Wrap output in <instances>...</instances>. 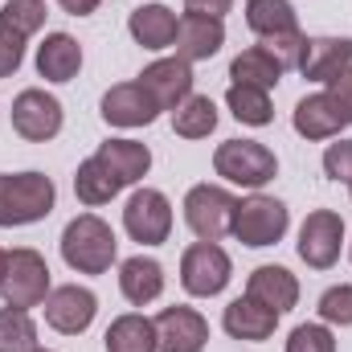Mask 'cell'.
<instances>
[{"instance_id":"cell-1","label":"cell","mask_w":352,"mask_h":352,"mask_svg":"<svg viewBox=\"0 0 352 352\" xmlns=\"http://www.w3.org/2000/svg\"><path fill=\"white\" fill-rule=\"evenodd\" d=\"M62 258L78 274H107L119 258V238L98 213H78L62 230Z\"/></svg>"},{"instance_id":"cell-2","label":"cell","mask_w":352,"mask_h":352,"mask_svg":"<svg viewBox=\"0 0 352 352\" xmlns=\"http://www.w3.org/2000/svg\"><path fill=\"white\" fill-rule=\"evenodd\" d=\"M54 201L58 188L45 173H0V230L45 221Z\"/></svg>"},{"instance_id":"cell-3","label":"cell","mask_w":352,"mask_h":352,"mask_svg":"<svg viewBox=\"0 0 352 352\" xmlns=\"http://www.w3.org/2000/svg\"><path fill=\"white\" fill-rule=\"evenodd\" d=\"M213 173L221 176L226 184H238V188L258 192V188H266L278 176V160H274V152L266 144H258V140H226L213 152Z\"/></svg>"},{"instance_id":"cell-4","label":"cell","mask_w":352,"mask_h":352,"mask_svg":"<svg viewBox=\"0 0 352 352\" xmlns=\"http://www.w3.org/2000/svg\"><path fill=\"white\" fill-rule=\"evenodd\" d=\"M287 230H291V209H287L278 197H266V192H254V197L238 201L234 226H230V234H234L242 246H250V250L278 246Z\"/></svg>"},{"instance_id":"cell-5","label":"cell","mask_w":352,"mask_h":352,"mask_svg":"<svg viewBox=\"0 0 352 352\" xmlns=\"http://www.w3.org/2000/svg\"><path fill=\"white\" fill-rule=\"evenodd\" d=\"M238 197L221 184H192L184 192V226L197 234V242H221L234 226Z\"/></svg>"},{"instance_id":"cell-6","label":"cell","mask_w":352,"mask_h":352,"mask_svg":"<svg viewBox=\"0 0 352 352\" xmlns=\"http://www.w3.org/2000/svg\"><path fill=\"white\" fill-rule=\"evenodd\" d=\"M234 278V263L217 242H192L180 254V287L192 299H213L230 287Z\"/></svg>"},{"instance_id":"cell-7","label":"cell","mask_w":352,"mask_h":352,"mask_svg":"<svg viewBox=\"0 0 352 352\" xmlns=\"http://www.w3.org/2000/svg\"><path fill=\"white\" fill-rule=\"evenodd\" d=\"M50 266L37 250L21 246V250H8V266H4V283H0V295L8 307H41L45 295H50Z\"/></svg>"},{"instance_id":"cell-8","label":"cell","mask_w":352,"mask_h":352,"mask_svg":"<svg viewBox=\"0 0 352 352\" xmlns=\"http://www.w3.org/2000/svg\"><path fill=\"white\" fill-rule=\"evenodd\" d=\"M123 230L140 246H160L173 234V201L160 188H135L127 209H123Z\"/></svg>"},{"instance_id":"cell-9","label":"cell","mask_w":352,"mask_h":352,"mask_svg":"<svg viewBox=\"0 0 352 352\" xmlns=\"http://www.w3.org/2000/svg\"><path fill=\"white\" fill-rule=\"evenodd\" d=\"M66 123L62 102L41 87H29L12 98V131L29 144H50Z\"/></svg>"},{"instance_id":"cell-10","label":"cell","mask_w":352,"mask_h":352,"mask_svg":"<svg viewBox=\"0 0 352 352\" xmlns=\"http://www.w3.org/2000/svg\"><path fill=\"white\" fill-rule=\"evenodd\" d=\"M344 246V217L336 209H311L299 226V258L311 270H328Z\"/></svg>"},{"instance_id":"cell-11","label":"cell","mask_w":352,"mask_h":352,"mask_svg":"<svg viewBox=\"0 0 352 352\" xmlns=\"http://www.w3.org/2000/svg\"><path fill=\"white\" fill-rule=\"evenodd\" d=\"M45 311V324L62 336H82L94 316H98V295L90 287H78V283H66V287H54L41 303Z\"/></svg>"},{"instance_id":"cell-12","label":"cell","mask_w":352,"mask_h":352,"mask_svg":"<svg viewBox=\"0 0 352 352\" xmlns=\"http://www.w3.org/2000/svg\"><path fill=\"white\" fill-rule=\"evenodd\" d=\"M349 66H352V37H303V50H299L295 70L307 82H324L328 87Z\"/></svg>"},{"instance_id":"cell-13","label":"cell","mask_w":352,"mask_h":352,"mask_svg":"<svg viewBox=\"0 0 352 352\" xmlns=\"http://www.w3.org/2000/svg\"><path fill=\"white\" fill-rule=\"evenodd\" d=\"M135 82L156 98L160 111H176V107L192 94V62H184V58H176V54L173 58H156L152 66H144V74H140Z\"/></svg>"},{"instance_id":"cell-14","label":"cell","mask_w":352,"mask_h":352,"mask_svg":"<svg viewBox=\"0 0 352 352\" xmlns=\"http://www.w3.org/2000/svg\"><path fill=\"white\" fill-rule=\"evenodd\" d=\"M156 340H160V352H201L209 344V324L197 307H164L156 316Z\"/></svg>"},{"instance_id":"cell-15","label":"cell","mask_w":352,"mask_h":352,"mask_svg":"<svg viewBox=\"0 0 352 352\" xmlns=\"http://www.w3.org/2000/svg\"><path fill=\"white\" fill-rule=\"evenodd\" d=\"M156 115H160L156 98L140 87V82H119V87H111L102 94V119L111 127H123V131L148 127V123H156Z\"/></svg>"},{"instance_id":"cell-16","label":"cell","mask_w":352,"mask_h":352,"mask_svg":"<svg viewBox=\"0 0 352 352\" xmlns=\"http://www.w3.org/2000/svg\"><path fill=\"white\" fill-rule=\"evenodd\" d=\"M173 45H176V58H184V62H209V58L221 54V45H226V21L184 12L180 25H176Z\"/></svg>"},{"instance_id":"cell-17","label":"cell","mask_w":352,"mask_h":352,"mask_svg":"<svg viewBox=\"0 0 352 352\" xmlns=\"http://www.w3.org/2000/svg\"><path fill=\"white\" fill-rule=\"evenodd\" d=\"M221 328H226L234 340L258 344V340H270V336H274V328H278V311L263 307V303H258V299H250V295H238L234 303H226Z\"/></svg>"},{"instance_id":"cell-18","label":"cell","mask_w":352,"mask_h":352,"mask_svg":"<svg viewBox=\"0 0 352 352\" xmlns=\"http://www.w3.org/2000/svg\"><path fill=\"white\" fill-rule=\"evenodd\" d=\"M119 291L131 307H148L164 295V266L148 254H135V258H123L119 263Z\"/></svg>"},{"instance_id":"cell-19","label":"cell","mask_w":352,"mask_h":352,"mask_svg":"<svg viewBox=\"0 0 352 352\" xmlns=\"http://www.w3.org/2000/svg\"><path fill=\"white\" fill-rule=\"evenodd\" d=\"M246 295L258 299L270 311L287 316V311L299 303V278H295L287 266H258V270H250V278H246Z\"/></svg>"},{"instance_id":"cell-20","label":"cell","mask_w":352,"mask_h":352,"mask_svg":"<svg viewBox=\"0 0 352 352\" xmlns=\"http://www.w3.org/2000/svg\"><path fill=\"white\" fill-rule=\"evenodd\" d=\"M98 160H102V168L119 180V188H127V184H140L148 168H152V152H148V144H140V140H107V144H98V152H94Z\"/></svg>"},{"instance_id":"cell-21","label":"cell","mask_w":352,"mask_h":352,"mask_svg":"<svg viewBox=\"0 0 352 352\" xmlns=\"http://www.w3.org/2000/svg\"><path fill=\"white\" fill-rule=\"evenodd\" d=\"M82 70V45L70 33H45L37 45V74L45 82H74Z\"/></svg>"},{"instance_id":"cell-22","label":"cell","mask_w":352,"mask_h":352,"mask_svg":"<svg viewBox=\"0 0 352 352\" xmlns=\"http://www.w3.org/2000/svg\"><path fill=\"white\" fill-rule=\"evenodd\" d=\"M291 127L303 135V140H336L344 131V119L340 111L332 107V98L320 90V94H303L291 111Z\"/></svg>"},{"instance_id":"cell-23","label":"cell","mask_w":352,"mask_h":352,"mask_svg":"<svg viewBox=\"0 0 352 352\" xmlns=\"http://www.w3.org/2000/svg\"><path fill=\"white\" fill-rule=\"evenodd\" d=\"M176 25H180V16H176L168 4H140V8L127 16V33L135 37V45H144V50H152V54H160V50L173 45Z\"/></svg>"},{"instance_id":"cell-24","label":"cell","mask_w":352,"mask_h":352,"mask_svg":"<svg viewBox=\"0 0 352 352\" xmlns=\"http://www.w3.org/2000/svg\"><path fill=\"white\" fill-rule=\"evenodd\" d=\"M102 344H107V352H160L156 320H148V316H140V311H127V316L111 320Z\"/></svg>"},{"instance_id":"cell-25","label":"cell","mask_w":352,"mask_h":352,"mask_svg":"<svg viewBox=\"0 0 352 352\" xmlns=\"http://www.w3.org/2000/svg\"><path fill=\"white\" fill-rule=\"evenodd\" d=\"M283 66H278V58L266 50V45H250V50H242L234 62H230V78L238 82V87H258V90H274L283 82Z\"/></svg>"},{"instance_id":"cell-26","label":"cell","mask_w":352,"mask_h":352,"mask_svg":"<svg viewBox=\"0 0 352 352\" xmlns=\"http://www.w3.org/2000/svg\"><path fill=\"white\" fill-rule=\"evenodd\" d=\"M246 25L258 41H270L283 33H299V12L291 0H246Z\"/></svg>"},{"instance_id":"cell-27","label":"cell","mask_w":352,"mask_h":352,"mask_svg":"<svg viewBox=\"0 0 352 352\" xmlns=\"http://www.w3.org/2000/svg\"><path fill=\"white\" fill-rule=\"evenodd\" d=\"M213 127H217V107H213L209 94H197V90H192V94L173 111V131L180 140H209Z\"/></svg>"},{"instance_id":"cell-28","label":"cell","mask_w":352,"mask_h":352,"mask_svg":"<svg viewBox=\"0 0 352 352\" xmlns=\"http://www.w3.org/2000/svg\"><path fill=\"white\" fill-rule=\"evenodd\" d=\"M74 192H78V201L87 205V209H98V205H107V201H115L123 188H119V180L102 168V160L98 156H90L78 164V173H74Z\"/></svg>"},{"instance_id":"cell-29","label":"cell","mask_w":352,"mask_h":352,"mask_svg":"<svg viewBox=\"0 0 352 352\" xmlns=\"http://www.w3.org/2000/svg\"><path fill=\"white\" fill-rule=\"evenodd\" d=\"M226 107H230V115H234L238 123H246V127H266V123L274 119L270 90H258V87H238V82H230Z\"/></svg>"},{"instance_id":"cell-30","label":"cell","mask_w":352,"mask_h":352,"mask_svg":"<svg viewBox=\"0 0 352 352\" xmlns=\"http://www.w3.org/2000/svg\"><path fill=\"white\" fill-rule=\"evenodd\" d=\"M37 349V324L25 307H0V352H33Z\"/></svg>"},{"instance_id":"cell-31","label":"cell","mask_w":352,"mask_h":352,"mask_svg":"<svg viewBox=\"0 0 352 352\" xmlns=\"http://www.w3.org/2000/svg\"><path fill=\"white\" fill-rule=\"evenodd\" d=\"M0 25L16 29L21 37H33L45 29V0H4L0 4Z\"/></svg>"},{"instance_id":"cell-32","label":"cell","mask_w":352,"mask_h":352,"mask_svg":"<svg viewBox=\"0 0 352 352\" xmlns=\"http://www.w3.org/2000/svg\"><path fill=\"white\" fill-rule=\"evenodd\" d=\"M316 311H320V324H328V328H352V283L328 287L320 295Z\"/></svg>"},{"instance_id":"cell-33","label":"cell","mask_w":352,"mask_h":352,"mask_svg":"<svg viewBox=\"0 0 352 352\" xmlns=\"http://www.w3.org/2000/svg\"><path fill=\"white\" fill-rule=\"evenodd\" d=\"M287 352H336V336L328 324H299L287 336Z\"/></svg>"},{"instance_id":"cell-34","label":"cell","mask_w":352,"mask_h":352,"mask_svg":"<svg viewBox=\"0 0 352 352\" xmlns=\"http://www.w3.org/2000/svg\"><path fill=\"white\" fill-rule=\"evenodd\" d=\"M25 41H29V37H21L16 29L0 25V78H12V74L21 70V62H25Z\"/></svg>"},{"instance_id":"cell-35","label":"cell","mask_w":352,"mask_h":352,"mask_svg":"<svg viewBox=\"0 0 352 352\" xmlns=\"http://www.w3.org/2000/svg\"><path fill=\"white\" fill-rule=\"evenodd\" d=\"M324 173L332 176V180L352 184V140H336V144H328V152H324Z\"/></svg>"},{"instance_id":"cell-36","label":"cell","mask_w":352,"mask_h":352,"mask_svg":"<svg viewBox=\"0 0 352 352\" xmlns=\"http://www.w3.org/2000/svg\"><path fill=\"white\" fill-rule=\"evenodd\" d=\"M258 45H266V50L278 58V66H283V70H295L299 50H303V33H283V37H270V41H258Z\"/></svg>"},{"instance_id":"cell-37","label":"cell","mask_w":352,"mask_h":352,"mask_svg":"<svg viewBox=\"0 0 352 352\" xmlns=\"http://www.w3.org/2000/svg\"><path fill=\"white\" fill-rule=\"evenodd\" d=\"M328 98H332V107L340 111V119H344V127H352V66L344 70V74H336L332 82H328V90H324Z\"/></svg>"},{"instance_id":"cell-38","label":"cell","mask_w":352,"mask_h":352,"mask_svg":"<svg viewBox=\"0 0 352 352\" xmlns=\"http://www.w3.org/2000/svg\"><path fill=\"white\" fill-rule=\"evenodd\" d=\"M234 8V0H184V12H197V16H217L226 21V12Z\"/></svg>"},{"instance_id":"cell-39","label":"cell","mask_w":352,"mask_h":352,"mask_svg":"<svg viewBox=\"0 0 352 352\" xmlns=\"http://www.w3.org/2000/svg\"><path fill=\"white\" fill-rule=\"evenodd\" d=\"M62 4V12H70V16H90L102 0H58Z\"/></svg>"},{"instance_id":"cell-40","label":"cell","mask_w":352,"mask_h":352,"mask_svg":"<svg viewBox=\"0 0 352 352\" xmlns=\"http://www.w3.org/2000/svg\"><path fill=\"white\" fill-rule=\"evenodd\" d=\"M4 266H8V250H0V283H4Z\"/></svg>"},{"instance_id":"cell-41","label":"cell","mask_w":352,"mask_h":352,"mask_svg":"<svg viewBox=\"0 0 352 352\" xmlns=\"http://www.w3.org/2000/svg\"><path fill=\"white\" fill-rule=\"evenodd\" d=\"M33 352H54V349H41V344H37V349H33Z\"/></svg>"},{"instance_id":"cell-42","label":"cell","mask_w":352,"mask_h":352,"mask_svg":"<svg viewBox=\"0 0 352 352\" xmlns=\"http://www.w3.org/2000/svg\"><path fill=\"white\" fill-rule=\"evenodd\" d=\"M349 258H352V246H349Z\"/></svg>"},{"instance_id":"cell-43","label":"cell","mask_w":352,"mask_h":352,"mask_svg":"<svg viewBox=\"0 0 352 352\" xmlns=\"http://www.w3.org/2000/svg\"><path fill=\"white\" fill-rule=\"evenodd\" d=\"M349 192H352V184H349Z\"/></svg>"}]
</instances>
